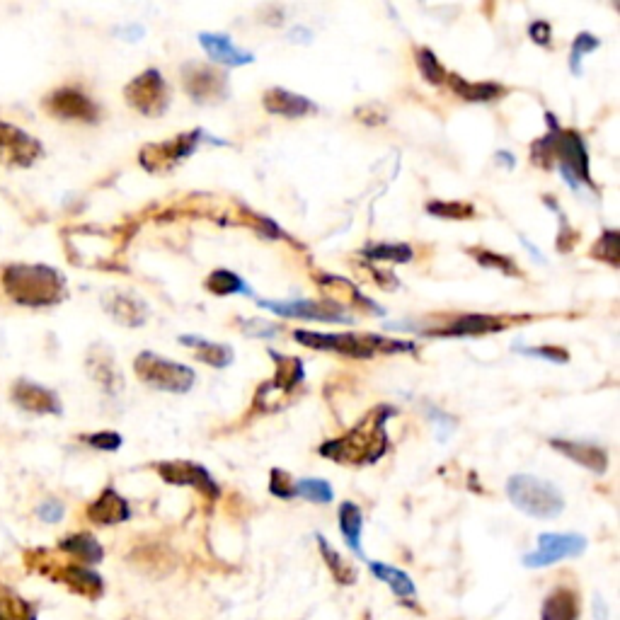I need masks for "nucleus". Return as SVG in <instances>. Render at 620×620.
Wrapping results in <instances>:
<instances>
[{
  "instance_id": "nucleus-1",
  "label": "nucleus",
  "mask_w": 620,
  "mask_h": 620,
  "mask_svg": "<svg viewBox=\"0 0 620 620\" xmlns=\"http://www.w3.org/2000/svg\"><path fill=\"white\" fill-rule=\"evenodd\" d=\"M395 415L393 407L381 405L371 417L357 424L349 434L340 439L325 441L320 446V456L344 465H371L388 451L386 422Z\"/></svg>"
},
{
  "instance_id": "nucleus-2",
  "label": "nucleus",
  "mask_w": 620,
  "mask_h": 620,
  "mask_svg": "<svg viewBox=\"0 0 620 620\" xmlns=\"http://www.w3.org/2000/svg\"><path fill=\"white\" fill-rule=\"evenodd\" d=\"M0 281L5 294L27 308H49L66 298V279L47 264H10Z\"/></svg>"
},
{
  "instance_id": "nucleus-3",
  "label": "nucleus",
  "mask_w": 620,
  "mask_h": 620,
  "mask_svg": "<svg viewBox=\"0 0 620 620\" xmlns=\"http://www.w3.org/2000/svg\"><path fill=\"white\" fill-rule=\"evenodd\" d=\"M296 342L306 344L310 349H318V352H337L344 357H357L366 359L373 354H403L412 352L415 344L412 342H400V340H388L381 335H352V332H342V335H325V332H310V330H296Z\"/></svg>"
},
{
  "instance_id": "nucleus-4",
  "label": "nucleus",
  "mask_w": 620,
  "mask_h": 620,
  "mask_svg": "<svg viewBox=\"0 0 620 620\" xmlns=\"http://www.w3.org/2000/svg\"><path fill=\"white\" fill-rule=\"evenodd\" d=\"M25 565L27 570L44 574L85 599H100L105 594V579L100 574L83 565H63L54 555H49V550H27Z\"/></svg>"
},
{
  "instance_id": "nucleus-5",
  "label": "nucleus",
  "mask_w": 620,
  "mask_h": 620,
  "mask_svg": "<svg viewBox=\"0 0 620 620\" xmlns=\"http://www.w3.org/2000/svg\"><path fill=\"white\" fill-rule=\"evenodd\" d=\"M507 497L519 512L533 519H555L565 509V497L558 487L536 475H512L507 480Z\"/></svg>"
},
{
  "instance_id": "nucleus-6",
  "label": "nucleus",
  "mask_w": 620,
  "mask_h": 620,
  "mask_svg": "<svg viewBox=\"0 0 620 620\" xmlns=\"http://www.w3.org/2000/svg\"><path fill=\"white\" fill-rule=\"evenodd\" d=\"M550 131H553V151H555V163L560 165L562 177L570 185L574 192H579L584 185L594 189L591 182V170H589V153L587 143L574 131H562L555 122V114H548Z\"/></svg>"
},
{
  "instance_id": "nucleus-7",
  "label": "nucleus",
  "mask_w": 620,
  "mask_h": 620,
  "mask_svg": "<svg viewBox=\"0 0 620 620\" xmlns=\"http://www.w3.org/2000/svg\"><path fill=\"white\" fill-rule=\"evenodd\" d=\"M136 376L141 378L146 386L155 390H165V393H189L197 383V373L189 366L180 364V361H170L158 357L153 352H141L134 361Z\"/></svg>"
},
{
  "instance_id": "nucleus-8",
  "label": "nucleus",
  "mask_w": 620,
  "mask_h": 620,
  "mask_svg": "<svg viewBox=\"0 0 620 620\" xmlns=\"http://www.w3.org/2000/svg\"><path fill=\"white\" fill-rule=\"evenodd\" d=\"M124 97L136 112L146 117H160L170 105V90L158 68H148L124 88Z\"/></svg>"
},
{
  "instance_id": "nucleus-9",
  "label": "nucleus",
  "mask_w": 620,
  "mask_h": 620,
  "mask_svg": "<svg viewBox=\"0 0 620 620\" xmlns=\"http://www.w3.org/2000/svg\"><path fill=\"white\" fill-rule=\"evenodd\" d=\"M584 550H587V538L579 533H541L538 548L526 555L524 565L538 570V567H550L560 560L579 558Z\"/></svg>"
},
{
  "instance_id": "nucleus-10",
  "label": "nucleus",
  "mask_w": 620,
  "mask_h": 620,
  "mask_svg": "<svg viewBox=\"0 0 620 620\" xmlns=\"http://www.w3.org/2000/svg\"><path fill=\"white\" fill-rule=\"evenodd\" d=\"M204 131L197 129L192 134H182L177 139L165 141V143H151L141 151V165L148 172H168L175 168L180 160H185L187 155L197 151L199 141L204 139Z\"/></svg>"
},
{
  "instance_id": "nucleus-11",
  "label": "nucleus",
  "mask_w": 620,
  "mask_h": 620,
  "mask_svg": "<svg viewBox=\"0 0 620 620\" xmlns=\"http://www.w3.org/2000/svg\"><path fill=\"white\" fill-rule=\"evenodd\" d=\"M44 155L42 143L20 126L0 122V163L8 168H32Z\"/></svg>"
},
{
  "instance_id": "nucleus-12",
  "label": "nucleus",
  "mask_w": 620,
  "mask_h": 620,
  "mask_svg": "<svg viewBox=\"0 0 620 620\" xmlns=\"http://www.w3.org/2000/svg\"><path fill=\"white\" fill-rule=\"evenodd\" d=\"M260 308H269L279 318H296V320H318V323H340L352 325L354 320L337 303L327 301H257Z\"/></svg>"
},
{
  "instance_id": "nucleus-13",
  "label": "nucleus",
  "mask_w": 620,
  "mask_h": 620,
  "mask_svg": "<svg viewBox=\"0 0 620 620\" xmlns=\"http://www.w3.org/2000/svg\"><path fill=\"white\" fill-rule=\"evenodd\" d=\"M182 83H185L187 95L202 102V105L223 100L228 90L226 73L216 71L214 66H206V63H185L182 66Z\"/></svg>"
},
{
  "instance_id": "nucleus-14",
  "label": "nucleus",
  "mask_w": 620,
  "mask_h": 620,
  "mask_svg": "<svg viewBox=\"0 0 620 620\" xmlns=\"http://www.w3.org/2000/svg\"><path fill=\"white\" fill-rule=\"evenodd\" d=\"M155 470H158L160 478L168 482V485L194 487V490H199L204 497H209V499H216L218 495H221L216 480L211 478V473L204 468L202 463L165 461V463L155 465Z\"/></svg>"
},
{
  "instance_id": "nucleus-15",
  "label": "nucleus",
  "mask_w": 620,
  "mask_h": 620,
  "mask_svg": "<svg viewBox=\"0 0 620 620\" xmlns=\"http://www.w3.org/2000/svg\"><path fill=\"white\" fill-rule=\"evenodd\" d=\"M54 117L59 119H76V122H97L100 109L88 95H83L76 88H61L51 93L44 102Z\"/></svg>"
},
{
  "instance_id": "nucleus-16",
  "label": "nucleus",
  "mask_w": 620,
  "mask_h": 620,
  "mask_svg": "<svg viewBox=\"0 0 620 620\" xmlns=\"http://www.w3.org/2000/svg\"><path fill=\"white\" fill-rule=\"evenodd\" d=\"M102 306L124 327H141L148 320V306L143 303V298L129 294V291H109L102 296Z\"/></svg>"
},
{
  "instance_id": "nucleus-17",
  "label": "nucleus",
  "mask_w": 620,
  "mask_h": 620,
  "mask_svg": "<svg viewBox=\"0 0 620 620\" xmlns=\"http://www.w3.org/2000/svg\"><path fill=\"white\" fill-rule=\"evenodd\" d=\"M13 403L34 415H61V400L54 390L32 381H17L13 386Z\"/></svg>"
},
{
  "instance_id": "nucleus-18",
  "label": "nucleus",
  "mask_w": 620,
  "mask_h": 620,
  "mask_svg": "<svg viewBox=\"0 0 620 620\" xmlns=\"http://www.w3.org/2000/svg\"><path fill=\"white\" fill-rule=\"evenodd\" d=\"M199 44H202L206 56H209L214 63H223V66H233V68L255 63V54L235 47V44L231 42V37H226V34L202 32L199 34Z\"/></svg>"
},
{
  "instance_id": "nucleus-19",
  "label": "nucleus",
  "mask_w": 620,
  "mask_h": 620,
  "mask_svg": "<svg viewBox=\"0 0 620 620\" xmlns=\"http://www.w3.org/2000/svg\"><path fill=\"white\" fill-rule=\"evenodd\" d=\"M88 519L97 526H117L131 519V507L114 487H107L88 507Z\"/></svg>"
},
{
  "instance_id": "nucleus-20",
  "label": "nucleus",
  "mask_w": 620,
  "mask_h": 620,
  "mask_svg": "<svg viewBox=\"0 0 620 620\" xmlns=\"http://www.w3.org/2000/svg\"><path fill=\"white\" fill-rule=\"evenodd\" d=\"M550 446L555 451L567 456L582 468L591 470L596 475H604L608 468V453L596 444H582V441H567V439H550Z\"/></svg>"
},
{
  "instance_id": "nucleus-21",
  "label": "nucleus",
  "mask_w": 620,
  "mask_h": 620,
  "mask_svg": "<svg viewBox=\"0 0 620 620\" xmlns=\"http://www.w3.org/2000/svg\"><path fill=\"white\" fill-rule=\"evenodd\" d=\"M504 323L495 315H461L453 320L451 325L441 327V330L429 332L434 337H475V335H490V332H499Z\"/></svg>"
},
{
  "instance_id": "nucleus-22",
  "label": "nucleus",
  "mask_w": 620,
  "mask_h": 620,
  "mask_svg": "<svg viewBox=\"0 0 620 620\" xmlns=\"http://www.w3.org/2000/svg\"><path fill=\"white\" fill-rule=\"evenodd\" d=\"M264 109L269 114H279V117H289V119H298V117H306L308 112H315V105L308 100V97L291 93V90L284 88H272L267 90L262 97Z\"/></svg>"
},
{
  "instance_id": "nucleus-23",
  "label": "nucleus",
  "mask_w": 620,
  "mask_h": 620,
  "mask_svg": "<svg viewBox=\"0 0 620 620\" xmlns=\"http://www.w3.org/2000/svg\"><path fill=\"white\" fill-rule=\"evenodd\" d=\"M582 604L577 591L570 587H555L545 596L541 606V620H579Z\"/></svg>"
},
{
  "instance_id": "nucleus-24",
  "label": "nucleus",
  "mask_w": 620,
  "mask_h": 620,
  "mask_svg": "<svg viewBox=\"0 0 620 620\" xmlns=\"http://www.w3.org/2000/svg\"><path fill=\"white\" fill-rule=\"evenodd\" d=\"M269 357L277 361V376H274L272 383L262 386V390H274V393H291L296 386L303 383V361L296 357H286V354L274 352L269 349Z\"/></svg>"
},
{
  "instance_id": "nucleus-25",
  "label": "nucleus",
  "mask_w": 620,
  "mask_h": 620,
  "mask_svg": "<svg viewBox=\"0 0 620 620\" xmlns=\"http://www.w3.org/2000/svg\"><path fill=\"white\" fill-rule=\"evenodd\" d=\"M88 371L107 393H119V390H122V373H119V366L114 364L112 354L105 352L102 347H93V352H90Z\"/></svg>"
},
{
  "instance_id": "nucleus-26",
  "label": "nucleus",
  "mask_w": 620,
  "mask_h": 620,
  "mask_svg": "<svg viewBox=\"0 0 620 620\" xmlns=\"http://www.w3.org/2000/svg\"><path fill=\"white\" fill-rule=\"evenodd\" d=\"M180 344H185V347H192V352L197 354V359L204 361V364L214 366V369H226V366H231L233 359H235L233 349L228 347V344L209 342L199 335H182Z\"/></svg>"
},
{
  "instance_id": "nucleus-27",
  "label": "nucleus",
  "mask_w": 620,
  "mask_h": 620,
  "mask_svg": "<svg viewBox=\"0 0 620 620\" xmlns=\"http://www.w3.org/2000/svg\"><path fill=\"white\" fill-rule=\"evenodd\" d=\"M369 570L373 577L386 582L388 587L393 589V594L398 596V599H403L405 606L412 604V599L417 596V587H415V582H412L410 574L400 570V567L388 565V562H369Z\"/></svg>"
},
{
  "instance_id": "nucleus-28",
  "label": "nucleus",
  "mask_w": 620,
  "mask_h": 620,
  "mask_svg": "<svg viewBox=\"0 0 620 620\" xmlns=\"http://www.w3.org/2000/svg\"><path fill=\"white\" fill-rule=\"evenodd\" d=\"M337 519H340V531L344 543L349 545L354 555L364 558V548H361V531H364V512L359 509V504L354 502H342L340 512H337Z\"/></svg>"
},
{
  "instance_id": "nucleus-29",
  "label": "nucleus",
  "mask_w": 620,
  "mask_h": 620,
  "mask_svg": "<svg viewBox=\"0 0 620 620\" xmlns=\"http://www.w3.org/2000/svg\"><path fill=\"white\" fill-rule=\"evenodd\" d=\"M446 80H449L453 93L468 102H495L502 95H507V88H502L499 83H468L456 73H449Z\"/></svg>"
},
{
  "instance_id": "nucleus-30",
  "label": "nucleus",
  "mask_w": 620,
  "mask_h": 620,
  "mask_svg": "<svg viewBox=\"0 0 620 620\" xmlns=\"http://www.w3.org/2000/svg\"><path fill=\"white\" fill-rule=\"evenodd\" d=\"M59 550L68 553L71 558L80 560L83 565H97V562H102V558H105V550H102V545L97 543V538L90 536V533H73V536H66L59 543Z\"/></svg>"
},
{
  "instance_id": "nucleus-31",
  "label": "nucleus",
  "mask_w": 620,
  "mask_h": 620,
  "mask_svg": "<svg viewBox=\"0 0 620 620\" xmlns=\"http://www.w3.org/2000/svg\"><path fill=\"white\" fill-rule=\"evenodd\" d=\"M315 541H318L320 555H323L327 570H330L332 579H335V582L340 584V587H349V584L357 582V570H354V567L349 565V562L344 560L342 555L337 553V550L325 541V536H320V533H318V536H315Z\"/></svg>"
},
{
  "instance_id": "nucleus-32",
  "label": "nucleus",
  "mask_w": 620,
  "mask_h": 620,
  "mask_svg": "<svg viewBox=\"0 0 620 620\" xmlns=\"http://www.w3.org/2000/svg\"><path fill=\"white\" fill-rule=\"evenodd\" d=\"M206 289L216 296H231V294H240V296H252L255 291L245 284L238 274L231 272V269H216L206 277Z\"/></svg>"
},
{
  "instance_id": "nucleus-33",
  "label": "nucleus",
  "mask_w": 620,
  "mask_h": 620,
  "mask_svg": "<svg viewBox=\"0 0 620 620\" xmlns=\"http://www.w3.org/2000/svg\"><path fill=\"white\" fill-rule=\"evenodd\" d=\"M0 620H37V611L30 601L22 599L3 582H0Z\"/></svg>"
},
{
  "instance_id": "nucleus-34",
  "label": "nucleus",
  "mask_w": 620,
  "mask_h": 620,
  "mask_svg": "<svg viewBox=\"0 0 620 620\" xmlns=\"http://www.w3.org/2000/svg\"><path fill=\"white\" fill-rule=\"evenodd\" d=\"M296 497L308 499L313 504H330L335 499V490L327 480L320 478H303L296 482Z\"/></svg>"
},
{
  "instance_id": "nucleus-35",
  "label": "nucleus",
  "mask_w": 620,
  "mask_h": 620,
  "mask_svg": "<svg viewBox=\"0 0 620 620\" xmlns=\"http://www.w3.org/2000/svg\"><path fill=\"white\" fill-rule=\"evenodd\" d=\"M415 59H417L419 73H422V78L427 80V83H432V85L446 83V76H449V73H446V68L441 66V61L436 59V54L432 49L419 47L415 51Z\"/></svg>"
},
{
  "instance_id": "nucleus-36",
  "label": "nucleus",
  "mask_w": 620,
  "mask_h": 620,
  "mask_svg": "<svg viewBox=\"0 0 620 620\" xmlns=\"http://www.w3.org/2000/svg\"><path fill=\"white\" fill-rule=\"evenodd\" d=\"M361 255L366 260H378V262H410L412 260V248L410 245H369Z\"/></svg>"
},
{
  "instance_id": "nucleus-37",
  "label": "nucleus",
  "mask_w": 620,
  "mask_h": 620,
  "mask_svg": "<svg viewBox=\"0 0 620 620\" xmlns=\"http://www.w3.org/2000/svg\"><path fill=\"white\" fill-rule=\"evenodd\" d=\"M468 252H470V255L475 257V262H478L480 267H485V269H495V272L509 274V277H519V267H516L514 260H509V257L499 255V252H492V250H478V248H470Z\"/></svg>"
},
{
  "instance_id": "nucleus-38",
  "label": "nucleus",
  "mask_w": 620,
  "mask_h": 620,
  "mask_svg": "<svg viewBox=\"0 0 620 620\" xmlns=\"http://www.w3.org/2000/svg\"><path fill=\"white\" fill-rule=\"evenodd\" d=\"M599 47H601V39H596L594 34L582 32V34H577V37H574L572 54H570V71L574 73V76H582V59Z\"/></svg>"
},
{
  "instance_id": "nucleus-39",
  "label": "nucleus",
  "mask_w": 620,
  "mask_h": 620,
  "mask_svg": "<svg viewBox=\"0 0 620 620\" xmlns=\"http://www.w3.org/2000/svg\"><path fill=\"white\" fill-rule=\"evenodd\" d=\"M591 257L594 260H601L611 267H618L620 262V248H618V231H606L599 238V243L591 248Z\"/></svg>"
},
{
  "instance_id": "nucleus-40",
  "label": "nucleus",
  "mask_w": 620,
  "mask_h": 620,
  "mask_svg": "<svg viewBox=\"0 0 620 620\" xmlns=\"http://www.w3.org/2000/svg\"><path fill=\"white\" fill-rule=\"evenodd\" d=\"M427 214L436 218H453V221H463V218H473L475 209L463 202H432L427 204Z\"/></svg>"
},
{
  "instance_id": "nucleus-41",
  "label": "nucleus",
  "mask_w": 620,
  "mask_h": 620,
  "mask_svg": "<svg viewBox=\"0 0 620 620\" xmlns=\"http://www.w3.org/2000/svg\"><path fill=\"white\" fill-rule=\"evenodd\" d=\"M545 204L550 206V209L555 211V214H558V218H560V235H558V250L560 252H570L574 245H577V240H579V233L574 231V228L570 226V221H567V216H565V211L562 209H558V204H555V199H545Z\"/></svg>"
},
{
  "instance_id": "nucleus-42",
  "label": "nucleus",
  "mask_w": 620,
  "mask_h": 620,
  "mask_svg": "<svg viewBox=\"0 0 620 620\" xmlns=\"http://www.w3.org/2000/svg\"><path fill=\"white\" fill-rule=\"evenodd\" d=\"M269 492H272V495L279 497V499H294L296 497V482L289 473H286V470L274 468L272 473H269Z\"/></svg>"
},
{
  "instance_id": "nucleus-43",
  "label": "nucleus",
  "mask_w": 620,
  "mask_h": 620,
  "mask_svg": "<svg viewBox=\"0 0 620 620\" xmlns=\"http://www.w3.org/2000/svg\"><path fill=\"white\" fill-rule=\"evenodd\" d=\"M240 325H243V332L245 335H252V337H264V340H269V337H277L284 327L281 325H274V323H267V320H240Z\"/></svg>"
},
{
  "instance_id": "nucleus-44",
  "label": "nucleus",
  "mask_w": 620,
  "mask_h": 620,
  "mask_svg": "<svg viewBox=\"0 0 620 620\" xmlns=\"http://www.w3.org/2000/svg\"><path fill=\"white\" fill-rule=\"evenodd\" d=\"M519 352L526 354V357L548 359V361H553V364H565V361L570 359V354H567L562 347H524V349H519Z\"/></svg>"
},
{
  "instance_id": "nucleus-45",
  "label": "nucleus",
  "mask_w": 620,
  "mask_h": 620,
  "mask_svg": "<svg viewBox=\"0 0 620 620\" xmlns=\"http://www.w3.org/2000/svg\"><path fill=\"white\" fill-rule=\"evenodd\" d=\"M83 441H88L93 449H100V451H117L119 446H122V436H119L117 432L90 434V436H83Z\"/></svg>"
},
{
  "instance_id": "nucleus-46",
  "label": "nucleus",
  "mask_w": 620,
  "mask_h": 620,
  "mask_svg": "<svg viewBox=\"0 0 620 620\" xmlns=\"http://www.w3.org/2000/svg\"><path fill=\"white\" fill-rule=\"evenodd\" d=\"M63 512H66V509H63V504L56 502V499H49V502H44L42 507L37 509L39 519L47 521V524H56V521H61Z\"/></svg>"
},
{
  "instance_id": "nucleus-47",
  "label": "nucleus",
  "mask_w": 620,
  "mask_h": 620,
  "mask_svg": "<svg viewBox=\"0 0 620 620\" xmlns=\"http://www.w3.org/2000/svg\"><path fill=\"white\" fill-rule=\"evenodd\" d=\"M528 37H531L536 44H543V47H548L550 39H553V30H550L548 22L536 20V22H531V27H528Z\"/></svg>"
},
{
  "instance_id": "nucleus-48",
  "label": "nucleus",
  "mask_w": 620,
  "mask_h": 620,
  "mask_svg": "<svg viewBox=\"0 0 620 620\" xmlns=\"http://www.w3.org/2000/svg\"><path fill=\"white\" fill-rule=\"evenodd\" d=\"M289 39L298 44H310L313 42V32L306 30V27H294V30L289 32Z\"/></svg>"
},
{
  "instance_id": "nucleus-49",
  "label": "nucleus",
  "mask_w": 620,
  "mask_h": 620,
  "mask_svg": "<svg viewBox=\"0 0 620 620\" xmlns=\"http://www.w3.org/2000/svg\"><path fill=\"white\" fill-rule=\"evenodd\" d=\"M594 618L596 620H608V606L601 596H594Z\"/></svg>"
},
{
  "instance_id": "nucleus-50",
  "label": "nucleus",
  "mask_w": 620,
  "mask_h": 620,
  "mask_svg": "<svg viewBox=\"0 0 620 620\" xmlns=\"http://www.w3.org/2000/svg\"><path fill=\"white\" fill-rule=\"evenodd\" d=\"M122 32L126 34V42H139V37H143V27L141 25H129Z\"/></svg>"
},
{
  "instance_id": "nucleus-51",
  "label": "nucleus",
  "mask_w": 620,
  "mask_h": 620,
  "mask_svg": "<svg viewBox=\"0 0 620 620\" xmlns=\"http://www.w3.org/2000/svg\"><path fill=\"white\" fill-rule=\"evenodd\" d=\"M497 160H499V163H507V168H509V170H514L516 160L512 158V153H507V151H499V153H497Z\"/></svg>"
}]
</instances>
